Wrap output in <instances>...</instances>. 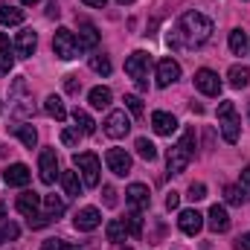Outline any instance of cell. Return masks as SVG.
<instances>
[{
  "mask_svg": "<svg viewBox=\"0 0 250 250\" xmlns=\"http://www.w3.org/2000/svg\"><path fill=\"white\" fill-rule=\"evenodd\" d=\"M189 198H192V201H204V198H207V187H204V184H192V187H189Z\"/></svg>",
  "mask_w": 250,
  "mask_h": 250,
  "instance_id": "b9f144b4",
  "label": "cell"
},
{
  "mask_svg": "<svg viewBox=\"0 0 250 250\" xmlns=\"http://www.w3.org/2000/svg\"><path fill=\"white\" fill-rule=\"evenodd\" d=\"M125 224H128V233H131L134 239L143 236V215H140V209H131L128 218H125Z\"/></svg>",
  "mask_w": 250,
  "mask_h": 250,
  "instance_id": "f546056e",
  "label": "cell"
},
{
  "mask_svg": "<svg viewBox=\"0 0 250 250\" xmlns=\"http://www.w3.org/2000/svg\"><path fill=\"white\" fill-rule=\"evenodd\" d=\"M41 250H79V248H73V245H67L64 239H47V242L41 245Z\"/></svg>",
  "mask_w": 250,
  "mask_h": 250,
  "instance_id": "74e56055",
  "label": "cell"
},
{
  "mask_svg": "<svg viewBox=\"0 0 250 250\" xmlns=\"http://www.w3.org/2000/svg\"><path fill=\"white\" fill-rule=\"evenodd\" d=\"M224 198H227V204H233V207H242V201H245V192H242V187H224Z\"/></svg>",
  "mask_w": 250,
  "mask_h": 250,
  "instance_id": "e575fe53",
  "label": "cell"
},
{
  "mask_svg": "<svg viewBox=\"0 0 250 250\" xmlns=\"http://www.w3.org/2000/svg\"><path fill=\"white\" fill-rule=\"evenodd\" d=\"M125 198H128V204H131L134 209H140V212L151 207V192H148L146 184H131V187L125 189Z\"/></svg>",
  "mask_w": 250,
  "mask_h": 250,
  "instance_id": "4fadbf2b",
  "label": "cell"
},
{
  "mask_svg": "<svg viewBox=\"0 0 250 250\" xmlns=\"http://www.w3.org/2000/svg\"><path fill=\"white\" fill-rule=\"evenodd\" d=\"M181 207V195L178 192H169L166 195V209H178Z\"/></svg>",
  "mask_w": 250,
  "mask_h": 250,
  "instance_id": "ee69618b",
  "label": "cell"
},
{
  "mask_svg": "<svg viewBox=\"0 0 250 250\" xmlns=\"http://www.w3.org/2000/svg\"><path fill=\"white\" fill-rule=\"evenodd\" d=\"M218 120H221V137L227 143H239V117H236V105L233 102H221L218 105Z\"/></svg>",
  "mask_w": 250,
  "mask_h": 250,
  "instance_id": "5b68a950",
  "label": "cell"
},
{
  "mask_svg": "<svg viewBox=\"0 0 250 250\" xmlns=\"http://www.w3.org/2000/svg\"><path fill=\"white\" fill-rule=\"evenodd\" d=\"M6 47H9V38H6V35L0 32V50H6Z\"/></svg>",
  "mask_w": 250,
  "mask_h": 250,
  "instance_id": "681fc988",
  "label": "cell"
},
{
  "mask_svg": "<svg viewBox=\"0 0 250 250\" xmlns=\"http://www.w3.org/2000/svg\"><path fill=\"white\" fill-rule=\"evenodd\" d=\"M102 125H105V134H108V137L120 140V137H125V134L131 131V117H128L125 111H111L108 120H105Z\"/></svg>",
  "mask_w": 250,
  "mask_h": 250,
  "instance_id": "ba28073f",
  "label": "cell"
},
{
  "mask_svg": "<svg viewBox=\"0 0 250 250\" xmlns=\"http://www.w3.org/2000/svg\"><path fill=\"white\" fill-rule=\"evenodd\" d=\"M29 178H32V172H29V166H23V163H12V166L3 172V181H6L9 187H26Z\"/></svg>",
  "mask_w": 250,
  "mask_h": 250,
  "instance_id": "e0dca14e",
  "label": "cell"
},
{
  "mask_svg": "<svg viewBox=\"0 0 250 250\" xmlns=\"http://www.w3.org/2000/svg\"><path fill=\"white\" fill-rule=\"evenodd\" d=\"M207 224H209V230H212V233H227V230H230V215H227V209H224L221 204L209 207Z\"/></svg>",
  "mask_w": 250,
  "mask_h": 250,
  "instance_id": "ac0fdd59",
  "label": "cell"
},
{
  "mask_svg": "<svg viewBox=\"0 0 250 250\" xmlns=\"http://www.w3.org/2000/svg\"><path fill=\"white\" fill-rule=\"evenodd\" d=\"M76 41H79V50H93V47L99 44V32H96V26L84 21L82 29H79V38H76Z\"/></svg>",
  "mask_w": 250,
  "mask_h": 250,
  "instance_id": "ffe728a7",
  "label": "cell"
},
{
  "mask_svg": "<svg viewBox=\"0 0 250 250\" xmlns=\"http://www.w3.org/2000/svg\"><path fill=\"white\" fill-rule=\"evenodd\" d=\"M178 227H181V233H187V236H198L201 227H204V215H201L198 209H184V212L178 215Z\"/></svg>",
  "mask_w": 250,
  "mask_h": 250,
  "instance_id": "5bb4252c",
  "label": "cell"
},
{
  "mask_svg": "<svg viewBox=\"0 0 250 250\" xmlns=\"http://www.w3.org/2000/svg\"><path fill=\"white\" fill-rule=\"evenodd\" d=\"M18 236H21V227H18V224H12V221L0 224V245H3V242H15Z\"/></svg>",
  "mask_w": 250,
  "mask_h": 250,
  "instance_id": "836d02e7",
  "label": "cell"
},
{
  "mask_svg": "<svg viewBox=\"0 0 250 250\" xmlns=\"http://www.w3.org/2000/svg\"><path fill=\"white\" fill-rule=\"evenodd\" d=\"M82 137H84V134H82L79 128H64V131H62V143H64V146H70V148H73V146H79V140H82Z\"/></svg>",
  "mask_w": 250,
  "mask_h": 250,
  "instance_id": "d590c367",
  "label": "cell"
},
{
  "mask_svg": "<svg viewBox=\"0 0 250 250\" xmlns=\"http://www.w3.org/2000/svg\"><path fill=\"white\" fill-rule=\"evenodd\" d=\"M73 120H76V128H79L84 137H90V134L96 131V123H93V120H90V114H87V111H82V108H76V111H73Z\"/></svg>",
  "mask_w": 250,
  "mask_h": 250,
  "instance_id": "484cf974",
  "label": "cell"
},
{
  "mask_svg": "<svg viewBox=\"0 0 250 250\" xmlns=\"http://www.w3.org/2000/svg\"><path fill=\"white\" fill-rule=\"evenodd\" d=\"M84 3H87V6H96V9H105L108 0H84Z\"/></svg>",
  "mask_w": 250,
  "mask_h": 250,
  "instance_id": "c3c4849f",
  "label": "cell"
},
{
  "mask_svg": "<svg viewBox=\"0 0 250 250\" xmlns=\"http://www.w3.org/2000/svg\"><path fill=\"white\" fill-rule=\"evenodd\" d=\"M134 148H137V154H140L143 160H154V157H157V146H154L151 140H146V137H140V140L134 143Z\"/></svg>",
  "mask_w": 250,
  "mask_h": 250,
  "instance_id": "f1b7e54d",
  "label": "cell"
},
{
  "mask_svg": "<svg viewBox=\"0 0 250 250\" xmlns=\"http://www.w3.org/2000/svg\"><path fill=\"white\" fill-rule=\"evenodd\" d=\"M87 99H90V105H93L96 111H102V108H108V105H111V99H114V93H111L108 87H93Z\"/></svg>",
  "mask_w": 250,
  "mask_h": 250,
  "instance_id": "d4e9b609",
  "label": "cell"
},
{
  "mask_svg": "<svg viewBox=\"0 0 250 250\" xmlns=\"http://www.w3.org/2000/svg\"><path fill=\"white\" fill-rule=\"evenodd\" d=\"M35 47H38V35H35L32 29H21L18 38H15V53L23 56V59H29V56L35 53Z\"/></svg>",
  "mask_w": 250,
  "mask_h": 250,
  "instance_id": "2e32d148",
  "label": "cell"
},
{
  "mask_svg": "<svg viewBox=\"0 0 250 250\" xmlns=\"http://www.w3.org/2000/svg\"><path fill=\"white\" fill-rule=\"evenodd\" d=\"M59 178H62V187H64L67 195H73V198H79V195H82V187H84V184L79 181V172H70V169H67V172H62Z\"/></svg>",
  "mask_w": 250,
  "mask_h": 250,
  "instance_id": "603a6c76",
  "label": "cell"
},
{
  "mask_svg": "<svg viewBox=\"0 0 250 250\" xmlns=\"http://www.w3.org/2000/svg\"><path fill=\"white\" fill-rule=\"evenodd\" d=\"M9 131H12V134H15V137H18V140H21V143L26 146V148H35V146H38V131H35L32 125L18 123V125H12Z\"/></svg>",
  "mask_w": 250,
  "mask_h": 250,
  "instance_id": "44dd1931",
  "label": "cell"
},
{
  "mask_svg": "<svg viewBox=\"0 0 250 250\" xmlns=\"http://www.w3.org/2000/svg\"><path fill=\"white\" fill-rule=\"evenodd\" d=\"M44 207H47V215H50V218H59L64 212V201L56 198V195H47V198H44Z\"/></svg>",
  "mask_w": 250,
  "mask_h": 250,
  "instance_id": "1f68e13d",
  "label": "cell"
},
{
  "mask_svg": "<svg viewBox=\"0 0 250 250\" xmlns=\"http://www.w3.org/2000/svg\"><path fill=\"white\" fill-rule=\"evenodd\" d=\"M12 67H15L12 53H9V50H0V79H3V76H9V73H12Z\"/></svg>",
  "mask_w": 250,
  "mask_h": 250,
  "instance_id": "8d00e7d4",
  "label": "cell"
},
{
  "mask_svg": "<svg viewBox=\"0 0 250 250\" xmlns=\"http://www.w3.org/2000/svg\"><path fill=\"white\" fill-rule=\"evenodd\" d=\"M105 233H108V242H125V239L131 236V233H128V224H125V218H114V221H108Z\"/></svg>",
  "mask_w": 250,
  "mask_h": 250,
  "instance_id": "7402d4cb",
  "label": "cell"
},
{
  "mask_svg": "<svg viewBox=\"0 0 250 250\" xmlns=\"http://www.w3.org/2000/svg\"><path fill=\"white\" fill-rule=\"evenodd\" d=\"M21 3H23V6H35L38 0H21Z\"/></svg>",
  "mask_w": 250,
  "mask_h": 250,
  "instance_id": "816d5d0a",
  "label": "cell"
},
{
  "mask_svg": "<svg viewBox=\"0 0 250 250\" xmlns=\"http://www.w3.org/2000/svg\"><path fill=\"white\" fill-rule=\"evenodd\" d=\"M3 215H6V204L0 201V221H3Z\"/></svg>",
  "mask_w": 250,
  "mask_h": 250,
  "instance_id": "f907efd6",
  "label": "cell"
},
{
  "mask_svg": "<svg viewBox=\"0 0 250 250\" xmlns=\"http://www.w3.org/2000/svg\"><path fill=\"white\" fill-rule=\"evenodd\" d=\"M195 87L204 93V96H218L221 93V79H218V73H212V70H198L195 73Z\"/></svg>",
  "mask_w": 250,
  "mask_h": 250,
  "instance_id": "9c48e42d",
  "label": "cell"
},
{
  "mask_svg": "<svg viewBox=\"0 0 250 250\" xmlns=\"http://www.w3.org/2000/svg\"><path fill=\"white\" fill-rule=\"evenodd\" d=\"M73 224H76V230L90 233V230H96V227L102 224V212H99L96 207H84V209H79V212H76Z\"/></svg>",
  "mask_w": 250,
  "mask_h": 250,
  "instance_id": "8fae6325",
  "label": "cell"
},
{
  "mask_svg": "<svg viewBox=\"0 0 250 250\" xmlns=\"http://www.w3.org/2000/svg\"><path fill=\"white\" fill-rule=\"evenodd\" d=\"M148 67H151V59H148V53H143V50H137V53H131V56L125 59V73L137 82V87H140V90H146V87H148V82H146Z\"/></svg>",
  "mask_w": 250,
  "mask_h": 250,
  "instance_id": "277c9868",
  "label": "cell"
},
{
  "mask_svg": "<svg viewBox=\"0 0 250 250\" xmlns=\"http://www.w3.org/2000/svg\"><path fill=\"white\" fill-rule=\"evenodd\" d=\"M102 192H105V207H114V204H117V189H114V187H105Z\"/></svg>",
  "mask_w": 250,
  "mask_h": 250,
  "instance_id": "f6af8a7d",
  "label": "cell"
},
{
  "mask_svg": "<svg viewBox=\"0 0 250 250\" xmlns=\"http://www.w3.org/2000/svg\"><path fill=\"white\" fill-rule=\"evenodd\" d=\"M105 163H108V169H111L114 175H120V178H125V175L131 172V154H128L125 148H108Z\"/></svg>",
  "mask_w": 250,
  "mask_h": 250,
  "instance_id": "30bf717a",
  "label": "cell"
},
{
  "mask_svg": "<svg viewBox=\"0 0 250 250\" xmlns=\"http://www.w3.org/2000/svg\"><path fill=\"white\" fill-rule=\"evenodd\" d=\"M26 221H29V227H32V230H41V227H47L53 218H50L47 212H38V215H32V218H26Z\"/></svg>",
  "mask_w": 250,
  "mask_h": 250,
  "instance_id": "ab89813d",
  "label": "cell"
},
{
  "mask_svg": "<svg viewBox=\"0 0 250 250\" xmlns=\"http://www.w3.org/2000/svg\"><path fill=\"white\" fill-rule=\"evenodd\" d=\"M15 207H18V212H21V215L32 218V215H38V207H41V195H38V192H23V195H18Z\"/></svg>",
  "mask_w": 250,
  "mask_h": 250,
  "instance_id": "d6986e66",
  "label": "cell"
},
{
  "mask_svg": "<svg viewBox=\"0 0 250 250\" xmlns=\"http://www.w3.org/2000/svg\"><path fill=\"white\" fill-rule=\"evenodd\" d=\"M59 15H62L59 3H56V0H50V6H47V18H59Z\"/></svg>",
  "mask_w": 250,
  "mask_h": 250,
  "instance_id": "bcb514c9",
  "label": "cell"
},
{
  "mask_svg": "<svg viewBox=\"0 0 250 250\" xmlns=\"http://www.w3.org/2000/svg\"><path fill=\"white\" fill-rule=\"evenodd\" d=\"M227 79H230V84H233V87H248L250 70H248V67H242V64H236V67H230Z\"/></svg>",
  "mask_w": 250,
  "mask_h": 250,
  "instance_id": "83f0119b",
  "label": "cell"
},
{
  "mask_svg": "<svg viewBox=\"0 0 250 250\" xmlns=\"http://www.w3.org/2000/svg\"><path fill=\"white\" fill-rule=\"evenodd\" d=\"M181 79V64L175 59H163L157 62V87H169Z\"/></svg>",
  "mask_w": 250,
  "mask_h": 250,
  "instance_id": "7c38bea8",
  "label": "cell"
},
{
  "mask_svg": "<svg viewBox=\"0 0 250 250\" xmlns=\"http://www.w3.org/2000/svg\"><path fill=\"white\" fill-rule=\"evenodd\" d=\"M236 250H250V233H245V236L236 242Z\"/></svg>",
  "mask_w": 250,
  "mask_h": 250,
  "instance_id": "7dc6e473",
  "label": "cell"
},
{
  "mask_svg": "<svg viewBox=\"0 0 250 250\" xmlns=\"http://www.w3.org/2000/svg\"><path fill=\"white\" fill-rule=\"evenodd\" d=\"M239 187H242V192H245V195H250V166H245V169H242V178H239Z\"/></svg>",
  "mask_w": 250,
  "mask_h": 250,
  "instance_id": "7bdbcfd3",
  "label": "cell"
},
{
  "mask_svg": "<svg viewBox=\"0 0 250 250\" xmlns=\"http://www.w3.org/2000/svg\"><path fill=\"white\" fill-rule=\"evenodd\" d=\"M90 70L99 76H111V59L108 56H93L90 59Z\"/></svg>",
  "mask_w": 250,
  "mask_h": 250,
  "instance_id": "d6a6232c",
  "label": "cell"
},
{
  "mask_svg": "<svg viewBox=\"0 0 250 250\" xmlns=\"http://www.w3.org/2000/svg\"><path fill=\"white\" fill-rule=\"evenodd\" d=\"M44 111H47V114H50V117H53V120H59V123H62L64 117H67V108H64L62 96H56V93H53V96H47V99H44Z\"/></svg>",
  "mask_w": 250,
  "mask_h": 250,
  "instance_id": "cb8c5ba5",
  "label": "cell"
},
{
  "mask_svg": "<svg viewBox=\"0 0 250 250\" xmlns=\"http://www.w3.org/2000/svg\"><path fill=\"white\" fill-rule=\"evenodd\" d=\"M209 35H212V21L207 15H201V12H187L181 18V23H178V35L169 38V44H175V47L178 44H184V47H201V44L209 41Z\"/></svg>",
  "mask_w": 250,
  "mask_h": 250,
  "instance_id": "6da1fadb",
  "label": "cell"
},
{
  "mask_svg": "<svg viewBox=\"0 0 250 250\" xmlns=\"http://www.w3.org/2000/svg\"><path fill=\"white\" fill-rule=\"evenodd\" d=\"M230 50H233L236 56H242V53L248 50V38H245L242 29H233V32H230Z\"/></svg>",
  "mask_w": 250,
  "mask_h": 250,
  "instance_id": "4dcf8cb0",
  "label": "cell"
},
{
  "mask_svg": "<svg viewBox=\"0 0 250 250\" xmlns=\"http://www.w3.org/2000/svg\"><path fill=\"white\" fill-rule=\"evenodd\" d=\"M117 3H123V6H128V3H134V0H117Z\"/></svg>",
  "mask_w": 250,
  "mask_h": 250,
  "instance_id": "f5cc1de1",
  "label": "cell"
},
{
  "mask_svg": "<svg viewBox=\"0 0 250 250\" xmlns=\"http://www.w3.org/2000/svg\"><path fill=\"white\" fill-rule=\"evenodd\" d=\"M23 21V9H15V6H0V26H15Z\"/></svg>",
  "mask_w": 250,
  "mask_h": 250,
  "instance_id": "4316f807",
  "label": "cell"
},
{
  "mask_svg": "<svg viewBox=\"0 0 250 250\" xmlns=\"http://www.w3.org/2000/svg\"><path fill=\"white\" fill-rule=\"evenodd\" d=\"M151 128H154L160 137H172L175 128H178V120H175V114H169V111H154V114H151Z\"/></svg>",
  "mask_w": 250,
  "mask_h": 250,
  "instance_id": "9a60e30c",
  "label": "cell"
},
{
  "mask_svg": "<svg viewBox=\"0 0 250 250\" xmlns=\"http://www.w3.org/2000/svg\"><path fill=\"white\" fill-rule=\"evenodd\" d=\"M125 108H128L134 117H143V102H140V96H125Z\"/></svg>",
  "mask_w": 250,
  "mask_h": 250,
  "instance_id": "f35d334b",
  "label": "cell"
},
{
  "mask_svg": "<svg viewBox=\"0 0 250 250\" xmlns=\"http://www.w3.org/2000/svg\"><path fill=\"white\" fill-rule=\"evenodd\" d=\"M192 157H195V128H187L181 134V140L169 148V160H166L169 163V172L172 175H181L189 163H192Z\"/></svg>",
  "mask_w": 250,
  "mask_h": 250,
  "instance_id": "7a4b0ae2",
  "label": "cell"
},
{
  "mask_svg": "<svg viewBox=\"0 0 250 250\" xmlns=\"http://www.w3.org/2000/svg\"><path fill=\"white\" fill-rule=\"evenodd\" d=\"M73 166L82 172V184L84 187H99V172H102V166H99V157L93 154V151H82V154H73Z\"/></svg>",
  "mask_w": 250,
  "mask_h": 250,
  "instance_id": "3957f363",
  "label": "cell"
},
{
  "mask_svg": "<svg viewBox=\"0 0 250 250\" xmlns=\"http://www.w3.org/2000/svg\"><path fill=\"white\" fill-rule=\"evenodd\" d=\"M53 53L64 59V62H70V59H76L82 50H79V41H76V35L70 32V29H56V35H53Z\"/></svg>",
  "mask_w": 250,
  "mask_h": 250,
  "instance_id": "8992f818",
  "label": "cell"
},
{
  "mask_svg": "<svg viewBox=\"0 0 250 250\" xmlns=\"http://www.w3.org/2000/svg\"><path fill=\"white\" fill-rule=\"evenodd\" d=\"M38 172H41V181L50 187V184H56V178H59V154H56V148H44L41 151V157H38Z\"/></svg>",
  "mask_w": 250,
  "mask_h": 250,
  "instance_id": "52a82bcc",
  "label": "cell"
},
{
  "mask_svg": "<svg viewBox=\"0 0 250 250\" xmlns=\"http://www.w3.org/2000/svg\"><path fill=\"white\" fill-rule=\"evenodd\" d=\"M64 90H67V93H79V90H82V79H79V76H67V79H64Z\"/></svg>",
  "mask_w": 250,
  "mask_h": 250,
  "instance_id": "60d3db41",
  "label": "cell"
},
{
  "mask_svg": "<svg viewBox=\"0 0 250 250\" xmlns=\"http://www.w3.org/2000/svg\"><path fill=\"white\" fill-rule=\"evenodd\" d=\"M123 250H128V248H123Z\"/></svg>",
  "mask_w": 250,
  "mask_h": 250,
  "instance_id": "db71d44e",
  "label": "cell"
}]
</instances>
